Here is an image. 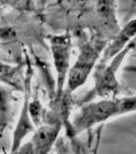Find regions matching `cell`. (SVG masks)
I'll return each mask as SVG.
<instances>
[{
    "instance_id": "1",
    "label": "cell",
    "mask_w": 136,
    "mask_h": 154,
    "mask_svg": "<svg viewBox=\"0 0 136 154\" xmlns=\"http://www.w3.org/2000/svg\"><path fill=\"white\" fill-rule=\"evenodd\" d=\"M119 113V101L103 99L98 101L84 103L74 113L71 120L70 135L76 137Z\"/></svg>"
},
{
    "instance_id": "2",
    "label": "cell",
    "mask_w": 136,
    "mask_h": 154,
    "mask_svg": "<svg viewBox=\"0 0 136 154\" xmlns=\"http://www.w3.org/2000/svg\"><path fill=\"white\" fill-rule=\"evenodd\" d=\"M25 67L26 71L23 78V104L19 112V117L14 128L12 134L11 152H18V150L23 144V141L29 134L35 129V125L31 119L30 113V106L33 96V77L34 69L31 64V59L25 51Z\"/></svg>"
},
{
    "instance_id": "3",
    "label": "cell",
    "mask_w": 136,
    "mask_h": 154,
    "mask_svg": "<svg viewBox=\"0 0 136 154\" xmlns=\"http://www.w3.org/2000/svg\"><path fill=\"white\" fill-rule=\"evenodd\" d=\"M53 65L56 74V88L54 104L60 106L64 97L67 75L71 67V38L69 34L52 35L49 38Z\"/></svg>"
},
{
    "instance_id": "4",
    "label": "cell",
    "mask_w": 136,
    "mask_h": 154,
    "mask_svg": "<svg viewBox=\"0 0 136 154\" xmlns=\"http://www.w3.org/2000/svg\"><path fill=\"white\" fill-rule=\"evenodd\" d=\"M100 51L95 44L90 43L80 46L78 57L71 65L68 72L64 97L67 94L71 95L74 92L86 83L99 57Z\"/></svg>"
},
{
    "instance_id": "5",
    "label": "cell",
    "mask_w": 136,
    "mask_h": 154,
    "mask_svg": "<svg viewBox=\"0 0 136 154\" xmlns=\"http://www.w3.org/2000/svg\"><path fill=\"white\" fill-rule=\"evenodd\" d=\"M62 128V122L49 123L35 128L32 137L27 143L24 144L18 150V152L44 154L50 152L57 141Z\"/></svg>"
},
{
    "instance_id": "6",
    "label": "cell",
    "mask_w": 136,
    "mask_h": 154,
    "mask_svg": "<svg viewBox=\"0 0 136 154\" xmlns=\"http://www.w3.org/2000/svg\"><path fill=\"white\" fill-rule=\"evenodd\" d=\"M14 90L11 87L0 83V140L13 121L14 103L17 100L14 96Z\"/></svg>"
},
{
    "instance_id": "7",
    "label": "cell",
    "mask_w": 136,
    "mask_h": 154,
    "mask_svg": "<svg viewBox=\"0 0 136 154\" xmlns=\"http://www.w3.org/2000/svg\"><path fill=\"white\" fill-rule=\"evenodd\" d=\"M22 65L12 66L0 61V83L11 87L14 89L23 90V81L20 82Z\"/></svg>"
},
{
    "instance_id": "8",
    "label": "cell",
    "mask_w": 136,
    "mask_h": 154,
    "mask_svg": "<svg viewBox=\"0 0 136 154\" xmlns=\"http://www.w3.org/2000/svg\"><path fill=\"white\" fill-rule=\"evenodd\" d=\"M96 12L105 25L115 26V0H96Z\"/></svg>"
},
{
    "instance_id": "9",
    "label": "cell",
    "mask_w": 136,
    "mask_h": 154,
    "mask_svg": "<svg viewBox=\"0 0 136 154\" xmlns=\"http://www.w3.org/2000/svg\"><path fill=\"white\" fill-rule=\"evenodd\" d=\"M123 33H121L119 36L118 39L114 42V43L111 44L109 49H108L107 51H106L105 56L107 59L110 58L111 56L115 55V53L118 52V51L119 50L120 48L122 47L123 43H125V39H129L130 37H131L136 33V20L131 22V23H129L127 25V28H125V30L122 31Z\"/></svg>"
}]
</instances>
